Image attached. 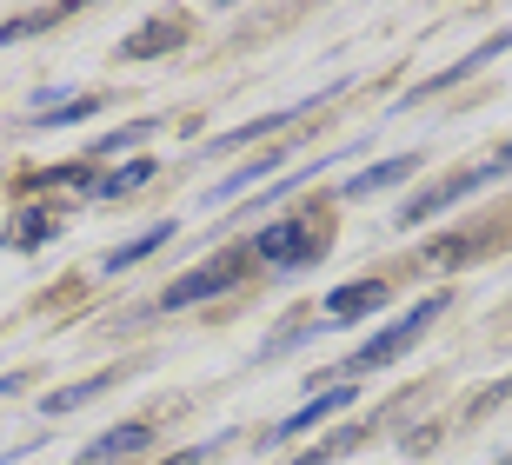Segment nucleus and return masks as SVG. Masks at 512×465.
<instances>
[{
	"mask_svg": "<svg viewBox=\"0 0 512 465\" xmlns=\"http://www.w3.org/2000/svg\"><path fill=\"white\" fill-rule=\"evenodd\" d=\"M153 439V426L147 419H133V426H114V432H100L94 446L80 452V465H107V459H127V452H140Z\"/></svg>",
	"mask_w": 512,
	"mask_h": 465,
	"instance_id": "7",
	"label": "nucleus"
},
{
	"mask_svg": "<svg viewBox=\"0 0 512 465\" xmlns=\"http://www.w3.org/2000/svg\"><path fill=\"white\" fill-rule=\"evenodd\" d=\"M167 240H173V226H167V220H160V226H147L140 240H127V246H114V253H107V273H127V266H140L147 253H160Z\"/></svg>",
	"mask_w": 512,
	"mask_h": 465,
	"instance_id": "10",
	"label": "nucleus"
},
{
	"mask_svg": "<svg viewBox=\"0 0 512 465\" xmlns=\"http://www.w3.org/2000/svg\"><path fill=\"white\" fill-rule=\"evenodd\" d=\"M320 246H326V226L280 220V226H266V233H260V253H253V260H273L280 273H300V266L320 260Z\"/></svg>",
	"mask_w": 512,
	"mask_h": 465,
	"instance_id": "3",
	"label": "nucleus"
},
{
	"mask_svg": "<svg viewBox=\"0 0 512 465\" xmlns=\"http://www.w3.org/2000/svg\"><path fill=\"white\" fill-rule=\"evenodd\" d=\"M346 406H353V386H333V392H320V399H306V406L293 412V419H280V426H273V446H286V439L313 432L320 419H333V412H346Z\"/></svg>",
	"mask_w": 512,
	"mask_h": 465,
	"instance_id": "5",
	"label": "nucleus"
},
{
	"mask_svg": "<svg viewBox=\"0 0 512 465\" xmlns=\"http://www.w3.org/2000/svg\"><path fill=\"white\" fill-rule=\"evenodd\" d=\"M446 306H453V299H446V293H433V299H419L413 313H399L393 326H386V333H373V339H366L360 353L346 359V372H373V366H393V359L406 353V346H413V339L426 333V326H433V319L446 313Z\"/></svg>",
	"mask_w": 512,
	"mask_h": 465,
	"instance_id": "1",
	"label": "nucleus"
},
{
	"mask_svg": "<svg viewBox=\"0 0 512 465\" xmlns=\"http://www.w3.org/2000/svg\"><path fill=\"white\" fill-rule=\"evenodd\" d=\"M386 306V279H346V286H333L326 293V319H340V326H353V319L380 313Z\"/></svg>",
	"mask_w": 512,
	"mask_h": 465,
	"instance_id": "4",
	"label": "nucleus"
},
{
	"mask_svg": "<svg viewBox=\"0 0 512 465\" xmlns=\"http://www.w3.org/2000/svg\"><path fill=\"white\" fill-rule=\"evenodd\" d=\"M87 113H100L94 93H80V100H67V107H40V113H34V127H67V120H87Z\"/></svg>",
	"mask_w": 512,
	"mask_h": 465,
	"instance_id": "14",
	"label": "nucleus"
},
{
	"mask_svg": "<svg viewBox=\"0 0 512 465\" xmlns=\"http://www.w3.org/2000/svg\"><path fill=\"white\" fill-rule=\"evenodd\" d=\"M247 260L253 253H220V266L180 273L167 293H160V313H180V306H193V299H213V293H227V286H240V279H247Z\"/></svg>",
	"mask_w": 512,
	"mask_h": 465,
	"instance_id": "2",
	"label": "nucleus"
},
{
	"mask_svg": "<svg viewBox=\"0 0 512 465\" xmlns=\"http://www.w3.org/2000/svg\"><path fill=\"white\" fill-rule=\"evenodd\" d=\"M180 34V20H167V27H147V34H133L127 40V54L133 60H147V54H167V40Z\"/></svg>",
	"mask_w": 512,
	"mask_h": 465,
	"instance_id": "15",
	"label": "nucleus"
},
{
	"mask_svg": "<svg viewBox=\"0 0 512 465\" xmlns=\"http://www.w3.org/2000/svg\"><path fill=\"white\" fill-rule=\"evenodd\" d=\"M506 47H512V27H506V34H493V40H479L473 54H466V60H453L446 74H433L426 87H419V100H426V93H439V87H453V80H466V74H479V67H486V60H499Z\"/></svg>",
	"mask_w": 512,
	"mask_h": 465,
	"instance_id": "8",
	"label": "nucleus"
},
{
	"mask_svg": "<svg viewBox=\"0 0 512 465\" xmlns=\"http://www.w3.org/2000/svg\"><path fill=\"white\" fill-rule=\"evenodd\" d=\"M120 372H94V379H80V386H67V392H54V399H47V419H60V412H74V406H87V399H94V392H107L114 386Z\"/></svg>",
	"mask_w": 512,
	"mask_h": 465,
	"instance_id": "11",
	"label": "nucleus"
},
{
	"mask_svg": "<svg viewBox=\"0 0 512 465\" xmlns=\"http://www.w3.org/2000/svg\"><path fill=\"white\" fill-rule=\"evenodd\" d=\"M47 27H54V7H40V14H20V20H7V27H0V47H14L20 34H47Z\"/></svg>",
	"mask_w": 512,
	"mask_h": 465,
	"instance_id": "16",
	"label": "nucleus"
},
{
	"mask_svg": "<svg viewBox=\"0 0 512 465\" xmlns=\"http://www.w3.org/2000/svg\"><path fill=\"white\" fill-rule=\"evenodd\" d=\"M326 100V93H320ZM320 100H293V107H280V113H260V120H247V127H233V133H220V140H213L207 153H233L240 147V140H266V133H280V127H293V120H300L306 107H320Z\"/></svg>",
	"mask_w": 512,
	"mask_h": 465,
	"instance_id": "6",
	"label": "nucleus"
},
{
	"mask_svg": "<svg viewBox=\"0 0 512 465\" xmlns=\"http://www.w3.org/2000/svg\"><path fill=\"white\" fill-rule=\"evenodd\" d=\"M27 386V379H20V372H7V379H0V399H7V392H20Z\"/></svg>",
	"mask_w": 512,
	"mask_h": 465,
	"instance_id": "19",
	"label": "nucleus"
},
{
	"mask_svg": "<svg viewBox=\"0 0 512 465\" xmlns=\"http://www.w3.org/2000/svg\"><path fill=\"white\" fill-rule=\"evenodd\" d=\"M47 226H54L47 213H27V220H20L14 233H7V240H14V246H34V240H47Z\"/></svg>",
	"mask_w": 512,
	"mask_h": 465,
	"instance_id": "18",
	"label": "nucleus"
},
{
	"mask_svg": "<svg viewBox=\"0 0 512 465\" xmlns=\"http://www.w3.org/2000/svg\"><path fill=\"white\" fill-rule=\"evenodd\" d=\"M413 167H419V153H393V160H380V167L353 173V180H346V200H366V193H380V186H399Z\"/></svg>",
	"mask_w": 512,
	"mask_h": 465,
	"instance_id": "9",
	"label": "nucleus"
},
{
	"mask_svg": "<svg viewBox=\"0 0 512 465\" xmlns=\"http://www.w3.org/2000/svg\"><path fill=\"white\" fill-rule=\"evenodd\" d=\"M147 180H153V160H133V167H120V173H107V180H100V186H94V193H100V200H127L133 186H147Z\"/></svg>",
	"mask_w": 512,
	"mask_h": 465,
	"instance_id": "12",
	"label": "nucleus"
},
{
	"mask_svg": "<svg viewBox=\"0 0 512 465\" xmlns=\"http://www.w3.org/2000/svg\"><path fill=\"white\" fill-rule=\"evenodd\" d=\"M280 160H286V153H266V160H253V167H240V173H233V180H220V193H213V200H207V206H220V200H233V193H240V186H253V180H266V173L280 167Z\"/></svg>",
	"mask_w": 512,
	"mask_h": 465,
	"instance_id": "13",
	"label": "nucleus"
},
{
	"mask_svg": "<svg viewBox=\"0 0 512 465\" xmlns=\"http://www.w3.org/2000/svg\"><path fill=\"white\" fill-rule=\"evenodd\" d=\"M147 133H153V120H133V127H120V133H107V140H100V160H107V153H120V147H133V140H147Z\"/></svg>",
	"mask_w": 512,
	"mask_h": 465,
	"instance_id": "17",
	"label": "nucleus"
}]
</instances>
